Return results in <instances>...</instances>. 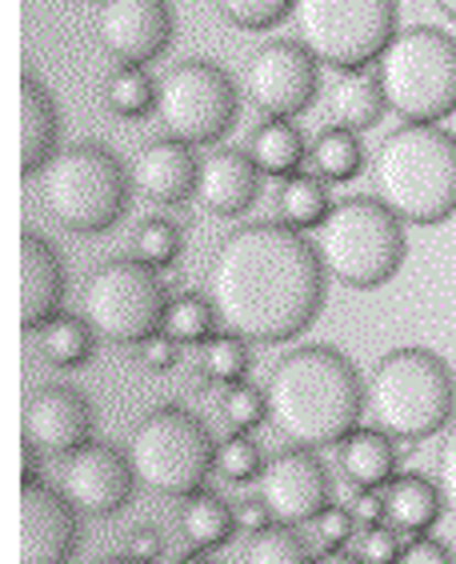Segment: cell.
Masks as SVG:
<instances>
[{"mask_svg": "<svg viewBox=\"0 0 456 564\" xmlns=\"http://www.w3.org/2000/svg\"><path fill=\"white\" fill-rule=\"evenodd\" d=\"M325 289L328 269L316 245L281 220L228 232L205 272V296L217 321L249 345L296 340L325 308Z\"/></svg>", "mask_w": 456, "mask_h": 564, "instance_id": "cell-1", "label": "cell"}, {"mask_svg": "<svg viewBox=\"0 0 456 564\" xmlns=\"http://www.w3.org/2000/svg\"><path fill=\"white\" fill-rule=\"evenodd\" d=\"M269 424L293 448H333L365 413V380L333 345H301L269 372Z\"/></svg>", "mask_w": 456, "mask_h": 564, "instance_id": "cell-2", "label": "cell"}, {"mask_svg": "<svg viewBox=\"0 0 456 564\" xmlns=\"http://www.w3.org/2000/svg\"><path fill=\"white\" fill-rule=\"evenodd\" d=\"M377 196L409 225H441L456 213V137L441 124H401L372 156Z\"/></svg>", "mask_w": 456, "mask_h": 564, "instance_id": "cell-3", "label": "cell"}, {"mask_svg": "<svg viewBox=\"0 0 456 564\" xmlns=\"http://www.w3.org/2000/svg\"><path fill=\"white\" fill-rule=\"evenodd\" d=\"M365 413L372 429L397 441H424L441 433L456 416L453 369L433 348H392L365 380Z\"/></svg>", "mask_w": 456, "mask_h": 564, "instance_id": "cell-4", "label": "cell"}, {"mask_svg": "<svg viewBox=\"0 0 456 564\" xmlns=\"http://www.w3.org/2000/svg\"><path fill=\"white\" fill-rule=\"evenodd\" d=\"M36 176L44 213L76 237L109 232L129 208V173L117 161V152L97 141L61 149Z\"/></svg>", "mask_w": 456, "mask_h": 564, "instance_id": "cell-5", "label": "cell"}, {"mask_svg": "<svg viewBox=\"0 0 456 564\" xmlns=\"http://www.w3.org/2000/svg\"><path fill=\"white\" fill-rule=\"evenodd\" d=\"M404 220L380 196H348L321 225L316 252L345 289H380L404 264Z\"/></svg>", "mask_w": 456, "mask_h": 564, "instance_id": "cell-6", "label": "cell"}, {"mask_svg": "<svg viewBox=\"0 0 456 564\" xmlns=\"http://www.w3.org/2000/svg\"><path fill=\"white\" fill-rule=\"evenodd\" d=\"M389 109L409 124H441L456 109V36L433 24L401 29L377 61Z\"/></svg>", "mask_w": 456, "mask_h": 564, "instance_id": "cell-7", "label": "cell"}, {"mask_svg": "<svg viewBox=\"0 0 456 564\" xmlns=\"http://www.w3.org/2000/svg\"><path fill=\"white\" fill-rule=\"evenodd\" d=\"M129 460L144 489L161 497H193L217 468V445L200 416L185 413L181 404H161L132 429Z\"/></svg>", "mask_w": 456, "mask_h": 564, "instance_id": "cell-8", "label": "cell"}, {"mask_svg": "<svg viewBox=\"0 0 456 564\" xmlns=\"http://www.w3.org/2000/svg\"><path fill=\"white\" fill-rule=\"evenodd\" d=\"M301 44L321 65L352 73L369 68L397 41V0H296Z\"/></svg>", "mask_w": 456, "mask_h": 564, "instance_id": "cell-9", "label": "cell"}, {"mask_svg": "<svg viewBox=\"0 0 456 564\" xmlns=\"http://www.w3.org/2000/svg\"><path fill=\"white\" fill-rule=\"evenodd\" d=\"M164 284L156 281V269L137 257L100 264L80 289V316L100 340L112 345H141L152 333H164Z\"/></svg>", "mask_w": 456, "mask_h": 564, "instance_id": "cell-10", "label": "cell"}, {"mask_svg": "<svg viewBox=\"0 0 456 564\" xmlns=\"http://www.w3.org/2000/svg\"><path fill=\"white\" fill-rule=\"evenodd\" d=\"M156 117L173 141L217 144L240 117V93L232 76L213 61H185L161 76Z\"/></svg>", "mask_w": 456, "mask_h": 564, "instance_id": "cell-11", "label": "cell"}, {"mask_svg": "<svg viewBox=\"0 0 456 564\" xmlns=\"http://www.w3.org/2000/svg\"><path fill=\"white\" fill-rule=\"evenodd\" d=\"M321 61L301 41H269L245 65V93L264 120H293L321 88Z\"/></svg>", "mask_w": 456, "mask_h": 564, "instance_id": "cell-12", "label": "cell"}, {"mask_svg": "<svg viewBox=\"0 0 456 564\" xmlns=\"http://www.w3.org/2000/svg\"><path fill=\"white\" fill-rule=\"evenodd\" d=\"M61 492L88 517H117L137 492V473L120 448L88 441L61 460Z\"/></svg>", "mask_w": 456, "mask_h": 564, "instance_id": "cell-13", "label": "cell"}, {"mask_svg": "<svg viewBox=\"0 0 456 564\" xmlns=\"http://www.w3.org/2000/svg\"><path fill=\"white\" fill-rule=\"evenodd\" d=\"M176 17L169 0H100L97 41L120 65L144 68L173 44Z\"/></svg>", "mask_w": 456, "mask_h": 564, "instance_id": "cell-14", "label": "cell"}, {"mask_svg": "<svg viewBox=\"0 0 456 564\" xmlns=\"http://www.w3.org/2000/svg\"><path fill=\"white\" fill-rule=\"evenodd\" d=\"M261 500L272 509V521L308 524L333 505L328 468L313 456V448H284L264 465Z\"/></svg>", "mask_w": 456, "mask_h": 564, "instance_id": "cell-15", "label": "cell"}, {"mask_svg": "<svg viewBox=\"0 0 456 564\" xmlns=\"http://www.w3.org/2000/svg\"><path fill=\"white\" fill-rule=\"evenodd\" d=\"M80 549L76 505L41 480H24L21 492V564H68Z\"/></svg>", "mask_w": 456, "mask_h": 564, "instance_id": "cell-16", "label": "cell"}, {"mask_svg": "<svg viewBox=\"0 0 456 564\" xmlns=\"http://www.w3.org/2000/svg\"><path fill=\"white\" fill-rule=\"evenodd\" d=\"M93 436V404L76 389L44 384L24 401V448L44 456H68Z\"/></svg>", "mask_w": 456, "mask_h": 564, "instance_id": "cell-17", "label": "cell"}, {"mask_svg": "<svg viewBox=\"0 0 456 564\" xmlns=\"http://www.w3.org/2000/svg\"><path fill=\"white\" fill-rule=\"evenodd\" d=\"M261 169L252 161V152L217 149L200 161V181H196V200L213 217H245L261 193Z\"/></svg>", "mask_w": 456, "mask_h": 564, "instance_id": "cell-18", "label": "cell"}, {"mask_svg": "<svg viewBox=\"0 0 456 564\" xmlns=\"http://www.w3.org/2000/svg\"><path fill=\"white\" fill-rule=\"evenodd\" d=\"M196 181H200V161L193 156V144L173 137L144 144L132 164V185L156 205H185L188 196H196Z\"/></svg>", "mask_w": 456, "mask_h": 564, "instance_id": "cell-19", "label": "cell"}, {"mask_svg": "<svg viewBox=\"0 0 456 564\" xmlns=\"http://www.w3.org/2000/svg\"><path fill=\"white\" fill-rule=\"evenodd\" d=\"M21 313L24 328L36 333L53 316H61V301H65V264L56 257V249L36 232H24L21 240Z\"/></svg>", "mask_w": 456, "mask_h": 564, "instance_id": "cell-20", "label": "cell"}, {"mask_svg": "<svg viewBox=\"0 0 456 564\" xmlns=\"http://www.w3.org/2000/svg\"><path fill=\"white\" fill-rule=\"evenodd\" d=\"M337 465L348 485L357 489H384L397 477V436L380 429H352L340 441Z\"/></svg>", "mask_w": 456, "mask_h": 564, "instance_id": "cell-21", "label": "cell"}, {"mask_svg": "<svg viewBox=\"0 0 456 564\" xmlns=\"http://www.w3.org/2000/svg\"><path fill=\"white\" fill-rule=\"evenodd\" d=\"M389 109V100H384V88H380L377 73L369 68H352V73H340L328 88V120L337 124V129L348 132H369L372 124H380Z\"/></svg>", "mask_w": 456, "mask_h": 564, "instance_id": "cell-22", "label": "cell"}, {"mask_svg": "<svg viewBox=\"0 0 456 564\" xmlns=\"http://www.w3.org/2000/svg\"><path fill=\"white\" fill-rule=\"evenodd\" d=\"M21 120H24L21 164H24V173L33 176L56 156V132H61L53 93H48L41 80H33V76H24V85H21Z\"/></svg>", "mask_w": 456, "mask_h": 564, "instance_id": "cell-23", "label": "cell"}, {"mask_svg": "<svg viewBox=\"0 0 456 564\" xmlns=\"http://www.w3.org/2000/svg\"><path fill=\"white\" fill-rule=\"evenodd\" d=\"M384 509H389L392 529H401L404 536H416V532H428L441 521L445 497H441V485L433 477L401 473L384 485Z\"/></svg>", "mask_w": 456, "mask_h": 564, "instance_id": "cell-24", "label": "cell"}, {"mask_svg": "<svg viewBox=\"0 0 456 564\" xmlns=\"http://www.w3.org/2000/svg\"><path fill=\"white\" fill-rule=\"evenodd\" d=\"M237 509H228L217 492H193L185 497V509H181V536L193 544V553H208V549H220V544L232 541L237 532Z\"/></svg>", "mask_w": 456, "mask_h": 564, "instance_id": "cell-25", "label": "cell"}, {"mask_svg": "<svg viewBox=\"0 0 456 564\" xmlns=\"http://www.w3.org/2000/svg\"><path fill=\"white\" fill-rule=\"evenodd\" d=\"M249 152L264 176L289 181L293 173H301L304 156H308V144H304V132L296 129L293 120H264L261 129L252 132Z\"/></svg>", "mask_w": 456, "mask_h": 564, "instance_id": "cell-26", "label": "cell"}, {"mask_svg": "<svg viewBox=\"0 0 456 564\" xmlns=\"http://www.w3.org/2000/svg\"><path fill=\"white\" fill-rule=\"evenodd\" d=\"M97 333L85 316H53L44 328H36V352H41L53 369H80L93 360Z\"/></svg>", "mask_w": 456, "mask_h": 564, "instance_id": "cell-27", "label": "cell"}, {"mask_svg": "<svg viewBox=\"0 0 456 564\" xmlns=\"http://www.w3.org/2000/svg\"><path fill=\"white\" fill-rule=\"evenodd\" d=\"M333 213V196H328V181L313 173H293L276 193V217L289 228H321Z\"/></svg>", "mask_w": 456, "mask_h": 564, "instance_id": "cell-28", "label": "cell"}, {"mask_svg": "<svg viewBox=\"0 0 456 564\" xmlns=\"http://www.w3.org/2000/svg\"><path fill=\"white\" fill-rule=\"evenodd\" d=\"M308 161H313L321 181L340 185V181H352V176L365 169V144H360L357 132L328 124V129L316 137L313 149H308Z\"/></svg>", "mask_w": 456, "mask_h": 564, "instance_id": "cell-29", "label": "cell"}, {"mask_svg": "<svg viewBox=\"0 0 456 564\" xmlns=\"http://www.w3.org/2000/svg\"><path fill=\"white\" fill-rule=\"evenodd\" d=\"M156 97H161V85L152 80L144 68L120 65L117 73L105 80V105H109L117 117H144V112L156 109Z\"/></svg>", "mask_w": 456, "mask_h": 564, "instance_id": "cell-30", "label": "cell"}, {"mask_svg": "<svg viewBox=\"0 0 456 564\" xmlns=\"http://www.w3.org/2000/svg\"><path fill=\"white\" fill-rule=\"evenodd\" d=\"M249 340L237 333H213L200 348V377L213 384H240L249 377Z\"/></svg>", "mask_w": 456, "mask_h": 564, "instance_id": "cell-31", "label": "cell"}, {"mask_svg": "<svg viewBox=\"0 0 456 564\" xmlns=\"http://www.w3.org/2000/svg\"><path fill=\"white\" fill-rule=\"evenodd\" d=\"M213 325H217V313L208 296L185 293L169 301V313H164V333L176 340V345H205L213 337Z\"/></svg>", "mask_w": 456, "mask_h": 564, "instance_id": "cell-32", "label": "cell"}, {"mask_svg": "<svg viewBox=\"0 0 456 564\" xmlns=\"http://www.w3.org/2000/svg\"><path fill=\"white\" fill-rule=\"evenodd\" d=\"M245 564H313L308 549L293 532V524H269L264 532H252L245 544Z\"/></svg>", "mask_w": 456, "mask_h": 564, "instance_id": "cell-33", "label": "cell"}, {"mask_svg": "<svg viewBox=\"0 0 456 564\" xmlns=\"http://www.w3.org/2000/svg\"><path fill=\"white\" fill-rule=\"evenodd\" d=\"M132 252L149 269H169L181 257V228L164 217H149L132 237Z\"/></svg>", "mask_w": 456, "mask_h": 564, "instance_id": "cell-34", "label": "cell"}, {"mask_svg": "<svg viewBox=\"0 0 456 564\" xmlns=\"http://www.w3.org/2000/svg\"><path fill=\"white\" fill-rule=\"evenodd\" d=\"M264 453L261 445L252 441L249 433H232L225 445L217 448V473L232 485H249V480H261L264 477Z\"/></svg>", "mask_w": 456, "mask_h": 564, "instance_id": "cell-35", "label": "cell"}, {"mask_svg": "<svg viewBox=\"0 0 456 564\" xmlns=\"http://www.w3.org/2000/svg\"><path fill=\"white\" fill-rule=\"evenodd\" d=\"M217 9L228 24H237L245 33H264V29H276L284 17H293L296 0H217Z\"/></svg>", "mask_w": 456, "mask_h": 564, "instance_id": "cell-36", "label": "cell"}, {"mask_svg": "<svg viewBox=\"0 0 456 564\" xmlns=\"http://www.w3.org/2000/svg\"><path fill=\"white\" fill-rule=\"evenodd\" d=\"M220 413H225L232 433H249V429L269 421V397H264V389H257V384H249V380H240V384H228L225 389Z\"/></svg>", "mask_w": 456, "mask_h": 564, "instance_id": "cell-37", "label": "cell"}, {"mask_svg": "<svg viewBox=\"0 0 456 564\" xmlns=\"http://www.w3.org/2000/svg\"><path fill=\"white\" fill-rule=\"evenodd\" d=\"M404 553V532L401 529H384V524H369L360 529L357 556L365 564H397Z\"/></svg>", "mask_w": 456, "mask_h": 564, "instance_id": "cell-38", "label": "cell"}, {"mask_svg": "<svg viewBox=\"0 0 456 564\" xmlns=\"http://www.w3.org/2000/svg\"><path fill=\"white\" fill-rule=\"evenodd\" d=\"M313 529H316V541L325 544V549H345V544L352 541V532H357V517H352V509L328 505L313 521Z\"/></svg>", "mask_w": 456, "mask_h": 564, "instance_id": "cell-39", "label": "cell"}, {"mask_svg": "<svg viewBox=\"0 0 456 564\" xmlns=\"http://www.w3.org/2000/svg\"><path fill=\"white\" fill-rule=\"evenodd\" d=\"M436 485H441V497H445V509L456 517V416L445 429V441L436 448Z\"/></svg>", "mask_w": 456, "mask_h": 564, "instance_id": "cell-40", "label": "cell"}, {"mask_svg": "<svg viewBox=\"0 0 456 564\" xmlns=\"http://www.w3.org/2000/svg\"><path fill=\"white\" fill-rule=\"evenodd\" d=\"M397 564H456V561L445 541H436L428 532H416V536H404V553Z\"/></svg>", "mask_w": 456, "mask_h": 564, "instance_id": "cell-41", "label": "cell"}, {"mask_svg": "<svg viewBox=\"0 0 456 564\" xmlns=\"http://www.w3.org/2000/svg\"><path fill=\"white\" fill-rule=\"evenodd\" d=\"M137 357H141V365L149 372H169V369H176V360H181V348H176V340L169 337V333H152V337L141 340Z\"/></svg>", "mask_w": 456, "mask_h": 564, "instance_id": "cell-42", "label": "cell"}, {"mask_svg": "<svg viewBox=\"0 0 456 564\" xmlns=\"http://www.w3.org/2000/svg\"><path fill=\"white\" fill-rule=\"evenodd\" d=\"M352 517H357L360 529H369V524H380L384 517H389V509H384V492L377 489H357V497H352Z\"/></svg>", "mask_w": 456, "mask_h": 564, "instance_id": "cell-43", "label": "cell"}, {"mask_svg": "<svg viewBox=\"0 0 456 564\" xmlns=\"http://www.w3.org/2000/svg\"><path fill=\"white\" fill-rule=\"evenodd\" d=\"M161 553H164V541H161V532H156V529H149V524H137V529L129 532V556L152 564Z\"/></svg>", "mask_w": 456, "mask_h": 564, "instance_id": "cell-44", "label": "cell"}, {"mask_svg": "<svg viewBox=\"0 0 456 564\" xmlns=\"http://www.w3.org/2000/svg\"><path fill=\"white\" fill-rule=\"evenodd\" d=\"M237 524L249 532V536H252V532H264L272 524V509L264 505L261 497H257V500H240V505H237Z\"/></svg>", "mask_w": 456, "mask_h": 564, "instance_id": "cell-45", "label": "cell"}, {"mask_svg": "<svg viewBox=\"0 0 456 564\" xmlns=\"http://www.w3.org/2000/svg\"><path fill=\"white\" fill-rule=\"evenodd\" d=\"M313 564H365L360 556H352V553H345V549H325V553L316 556Z\"/></svg>", "mask_w": 456, "mask_h": 564, "instance_id": "cell-46", "label": "cell"}, {"mask_svg": "<svg viewBox=\"0 0 456 564\" xmlns=\"http://www.w3.org/2000/svg\"><path fill=\"white\" fill-rule=\"evenodd\" d=\"M436 9L445 12L448 21H456V0H436Z\"/></svg>", "mask_w": 456, "mask_h": 564, "instance_id": "cell-47", "label": "cell"}, {"mask_svg": "<svg viewBox=\"0 0 456 564\" xmlns=\"http://www.w3.org/2000/svg\"><path fill=\"white\" fill-rule=\"evenodd\" d=\"M176 564H213V561H208L205 553H188V556H181Z\"/></svg>", "mask_w": 456, "mask_h": 564, "instance_id": "cell-48", "label": "cell"}, {"mask_svg": "<svg viewBox=\"0 0 456 564\" xmlns=\"http://www.w3.org/2000/svg\"><path fill=\"white\" fill-rule=\"evenodd\" d=\"M97 564H144V561H137V556H109V561H97Z\"/></svg>", "mask_w": 456, "mask_h": 564, "instance_id": "cell-49", "label": "cell"}, {"mask_svg": "<svg viewBox=\"0 0 456 564\" xmlns=\"http://www.w3.org/2000/svg\"><path fill=\"white\" fill-rule=\"evenodd\" d=\"M445 124H448V132H453V137H456V109H453V117H448Z\"/></svg>", "mask_w": 456, "mask_h": 564, "instance_id": "cell-50", "label": "cell"}]
</instances>
